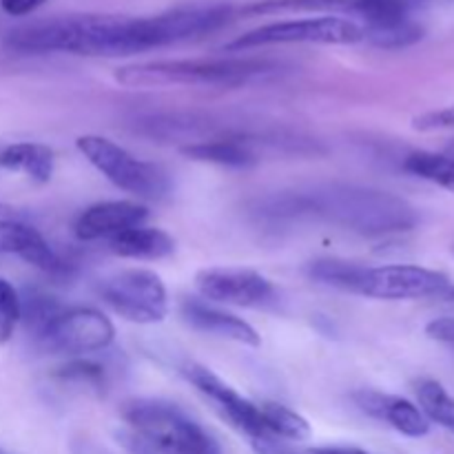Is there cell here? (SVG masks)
<instances>
[{"mask_svg": "<svg viewBox=\"0 0 454 454\" xmlns=\"http://www.w3.org/2000/svg\"><path fill=\"white\" fill-rule=\"evenodd\" d=\"M233 13L231 4H191L145 18L71 13L12 29L4 43L18 53L133 56L213 34L229 25Z\"/></svg>", "mask_w": 454, "mask_h": 454, "instance_id": "1", "label": "cell"}, {"mask_svg": "<svg viewBox=\"0 0 454 454\" xmlns=\"http://www.w3.org/2000/svg\"><path fill=\"white\" fill-rule=\"evenodd\" d=\"M262 215L273 220L315 217L366 238L408 233L419 224V213L403 198L355 184L315 186L270 198L262 204Z\"/></svg>", "mask_w": 454, "mask_h": 454, "instance_id": "2", "label": "cell"}, {"mask_svg": "<svg viewBox=\"0 0 454 454\" xmlns=\"http://www.w3.org/2000/svg\"><path fill=\"white\" fill-rule=\"evenodd\" d=\"M282 74L278 62L262 58H193L129 65L115 74L127 87H217L238 89L269 82Z\"/></svg>", "mask_w": 454, "mask_h": 454, "instance_id": "3", "label": "cell"}, {"mask_svg": "<svg viewBox=\"0 0 454 454\" xmlns=\"http://www.w3.org/2000/svg\"><path fill=\"white\" fill-rule=\"evenodd\" d=\"M122 419L129 430L120 439L133 454H222L215 439L171 402L133 399Z\"/></svg>", "mask_w": 454, "mask_h": 454, "instance_id": "4", "label": "cell"}, {"mask_svg": "<svg viewBox=\"0 0 454 454\" xmlns=\"http://www.w3.org/2000/svg\"><path fill=\"white\" fill-rule=\"evenodd\" d=\"M75 146L106 180L136 198L160 202L171 193V180L162 167L137 160L136 155L106 137L82 136L75 140Z\"/></svg>", "mask_w": 454, "mask_h": 454, "instance_id": "5", "label": "cell"}, {"mask_svg": "<svg viewBox=\"0 0 454 454\" xmlns=\"http://www.w3.org/2000/svg\"><path fill=\"white\" fill-rule=\"evenodd\" d=\"M442 0H353L364 40L380 49H403L424 38L419 13Z\"/></svg>", "mask_w": 454, "mask_h": 454, "instance_id": "6", "label": "cell"}, {"mask_svg": "<svg viewBox=\"0 0 454 454\" xmlns=\"http://www.w3.org/2000/svg\"><path fill=\"white\" fill-rule=\"evenodd\" d=\"M364 40V29L357 20L341 16H315L300 20H282L247 31L233 43L226 44L229 51L269 47V44H355Z\"/></svg>", "mask_w": 454, "mask_h": 454, "instance_id": "7", "label": "cell"}, {"mask_svg": "<svg viewBox=\"0 0 454 454\" xmlns=\"http://www.w3.org/2000/svg\"><path fill=\"white\" fill-rule=\"evenodd\" d=\"M115 337V328L105 313L96 309H62L34 340L43 350L51 355H82L100 353L109 348Z\"/></svg>", "mask_w": 454, "mask_h": 454, "instance_id": "8", "label": "cell"}, {"mask_svg": "<svg viewBox=\"0 0 454 454\" xmlns=\"http://www.w3.org/2000/svg\"><path fill=\"white\" fill-rule=\"evenodd\" d=\"M100 295L120 317L133 324H158L168 313L167 288L153 270H120L100 284Z\"/></svg>", "mask_w": 454, "mask_h": 454, "instance_id": "9", "label": "cell"}, {"mask_svg": "<svg viewBox=\"0 0 454 454\" xmlns=\"http://www.w3.org/2000/svg\"><path fill=\"white\" fill-rule=\"evenodd\" d=\"M450 278L439 270L421 269L412 264L364 266L357 293L375 300H424V297L448 295Z\"/></svg>", "mask_w": 454, "mask_h": 454, "instance_id": "10", "label": "cell"}, {"mask_svg": "<svg viewBox=\"0 0 454 454\" xmlns=\"http://www.w3.org/2000/svg\"><path fill=\"white\" fill-rule=\"evenodd\" d=\"M195 286L204 300L242 306V309H260L273 301L275 295L273 284L264 275L253 269H238V266L200 270L195 275Z\"/></svg>", "mask_w": 454, "mask_h": 454, "instance_id": "11", "label": "cell"}, {"mask_svg": "<svg viewBox=\"0 0 454 454\" xmlns=\"http://www.w3.org/2000/svg\"><path fill=\"white\" fill-rule=\"evenodd\" d=\"M184 375L213 406L220 411V415L229 421L233 428H238L239 433L247 434L251 439V443L257 442H273L270 434L266 433L264 419H262L260 406L248 399H244L242 395L235 393L229 384L220 380L217 375H213L208 368L200 366V364H189L184 368ZM278 442V439H275Z\"/></svg>", "mask_w": 454, "mask_h": 454, "instance_id": "12", "label": "cell"}, {"mask_svg": "<svg viewBox=\"0 0 454 454\" xmlns=\"http://www.w3.org/2000/svg\"><path fill=\"white\" fill-rule=\"evenodd\" d=\"M146 217H149V211L142 204L129 202V200H111V202L93 204L87 211L80 213L74 231L82 242H96V239L106 242L124 231L142 226Z\"/></svg>", "mask_w": 454, "mask_h": 454, "instance_id": "13", "label": "cell"}, {"mask_svg": "<svg viewBox=\"0 0 454 454\" xmlns=\"http://www.w3.org/2000/svg\"><path fill=\"white\" fill-rule=\"evenodd\" d=\"M353 399L359 411L375 417V419L386 421V424H390L397 433L406 434V437L419 439L430 433V421L408 399L377 393V390H359V393L353 395Z\"/></svg>", "mask_w": 454, "mask_h": 454, "instance_id": "14", "label": "cell"}, {"mask_svg": "<svg viewBox=\"0 0 454 454\" xmlns=\"http://www.w3.org/2000/svg\"><path fill=\"white\" fill-rule=\"evenodd\" d=\"M0 253H12L49 275H60L67 270L65 262L49 247L47 239L34 226L20 222L0 220Z\"/></svg>", "mask_w": 454, "mask_h": 454, "instance_id": "15", "label": "cell"}, {"mask_svg": "<svg viewBox=\"0 0 454 454\" xmlns=\"http://www.w3.org/2000/svg\"><path fill=\"white\" fill-rule=\"evenodd\" d=\"M182 317L195 331L207 333V335L238 341V344L244 346H260V335H257V331L251 324L244 322L238 315H231L226 310L207 304V301L195 300V297L182 301Z\"/></svg>", "mask_w": 454, "mask_h": 454, "instance_id": "16", "label": "cell"}, {"mask_svg": "<svg viewBox=\"0 0 454 454\" xmlns=\"http://www.w3.org/2000/svg\"><path fill=\"white\" fill-rule=\"evenodd\" d=\"M255 142L248 136L239 133H226V136H213L208 140L193 142L182 146V153L195 162L220 164L229 168H248L257 162Z\"/></svg>", "mask_w": 454, "mask_h": 454, "instance_id": "17", "label": "cell"}, {"mask_svg": "<svg viewBox=\"0 0 454 454\" xmlns=\"http://www.w3.org/2000/svg\"><path fill=\"white\" fill-rule=\"evenodd\" d=\"M106 248L127 260H162L176 251V242L164 231L142 224L106 239Z\"/></svg>", "mask_w": 454, "mask_h": 454, "instance_id": "18", "label": "cell"}, {"mask_svg": "<svg viewBox=\"0 0 454 454\" xmlns=\"http://www.w3.org/2000/svg\"><path fill=\"white\" fill-rule=\"evenodd\" d=\"M53 151L44 145H35V142H18V145H9L0 151V167L7 171L25 173L29 180L44 184L51 180L53 176Z\"/></svg>", "mask_w": 454, "mask_h": 454, "instance_id": "19", "label": "cell"}, {"mask_svg": "<svg viewBox=\"0 0 454 454\" xmlns=\"http://www.w3.org/2000/svg\"><path fill=\"white\" fill-rule=\"evenodd\" d=\"M242 16L273 13H319V16H353V0H257L242 7Z\"/></svg>", "mask_w": 454, "mask_h": 454, "instance_id": "20", "label": "cell"}, {"mask_svg": "<svg viewBox=\"0 0 454 454\" xmlns=\"http://www.w3.org/2000/svg\"><path fill=\"white\" fill-rule=\"evenodd\" d=\"M262 412V419H264L266 433L270 434V439H286V442H304L310 437V426L309 421L301 415H297L291 408L282 406V403L275 402H264L257 403Z\"/></svg>", "mask_w": 454, "mask_h": 454, "instance_id": "21", "label": "cell"}, {"mask_svg": "<svg viewBox=\"0 0 454 454\" xmlns=\"http://www.w3.org/2000/svg\"><path fill=\"white\" fill-rule=\"evenodd\" d=\"M419 411L428 421H434L442 428L454 433V397L434 380H421L415 386Z\"/></svg>", "mask_w": 454, "mask_h": 454, "instance_id": "22", "label": "cell"}, {"mask_svg": "<svg viewBox=\"0 0 454 454\" xmlns=\"http://www.w3.org/2000/svg\"><path fill=\"white\" fill-rule=\"evenodd\" d=\"M403 168L412 176L428 180L442 189L454 191V160L446 153L415 151L403 160Z\"/></svg>", "mask_w": 454, "mask_h": 454, "instance_id": "23", "label": "cell"}, {"mask_svg": "<svg viewBox=\"0 0 454 454\" xmlns=\"http://www.w3.org/2000/svg\"><path fill=\"white\" fill-rule=\"evenodd\" d=\"M362 264L344 260H317L309 266V275L326 286L341 288V291L357 293L359 278H362Z\"/></svg>", "mask_w": 454, "mask_h": 454, "instance_id": "24", "label": "cell"}, {"mask_svg": "<svg viewBox=\"0 0 454 454\" xmlns=\"http://www.w3.org/2000/svg\"><path fill=\"white\" fill-rule=\"evenodd\" d=\"M62 381H74V384L89 386V388H105V368L98 366V364L89 362V359H71L65 366L58 368L56 372Z\"/></svg>", "mask_w": 454, "mask_h": 454, "instance_id": "25", "label": "cell"}, {"mask_svg": "<svg viewBox=\"0 0 454 454\" xmlns=\"http://www.w3.org/2000/svg\"><path fill=\"white\" fill-rule=\"evenodd\" d=\"M16 322H20V295L7 279L0 278V340L12 335Z\"/></svg>", "mask_w": 454, "mask_h": 454, "instance_id": "26", "label": "cell"}, {"mask_svg": "<svg viewBox=\"0 0 454 454\" xmlns=\"http://www.w3.org/2000/svg\"><path fill=\"white\" fill-rule=\"evenodd\" d=\"M412 127L421 133L433 131H454V105L443 106V109L428 111V114L419 115L412 120Z\"/></svg>", "mask_w": 454, "mask_h": 454, "instance_id": "27", "label": "cell"}, {"mask_svg": "<svg viewBox=\"0 0 454 454\" xmlns=\"http://www.w3.org/2000/svg\"><path fill=\"white\" fill-rule=\"evenodd\" d=\"M426 335L442 344L454 346V317H439L426 326Z\"/></svg>", "mask_w": 454, "mask_h": 454, "instance_id": "28", "label": "cell"}, {"mask_svg": "<svg viewBox=\"0 0 454 454\" xmlns=\"http://www.w3.org/2000/svg\"><path fill=\"white\" fill-rule=\"evenodd\" d=\"M47 3V0H0V7H3L4 13H9V16H29L31 12H35L38 7H43V4Z\"/></svg>", "mask_w": 454, "mask_h": 454, "instance_id": "29", "label": "cell"}, {"mask_svg": "<svg viewBox=\"0 0 454 454\" xmlns=\"http://www.w3.org/2000/svg\"><path fill=\"white\" fill-rule=\"evenodd\" d=\"M443 153H446V155H450V158L454 160V140H452V142H448V145H446V149H443Z\"/></svg>", "mask_w": 454, "mask_h": 454, "instance_id": "30", "label": "cell"}, {"mask_svg": "<svg viewBox=\"0 0 454 454\" xmlns=\"http://www.w3.org/2000/svg\"><path fill=\"white\" fill-rule=\"evenodd\" d=\"M448 300H450V301H454V288H450V291H448Z\"/></svg>", "mask_w": 454, "mask_h": 454, "instance_id": "31", "label": "cell"}, {"mask_svg": "<svg viewBox=\"0 0 454 454\" xmlns=\"http://www.w3.org/2000/svg\"><path fill=\"white\" fill-rule=\"evenodd\" d=\"M452 253H454V244H452Z\"/></svg>", "mask_w": 454, "mask_h": 454, "instance_id": "32", "label": "cell"}, {"mask_svg": "<svg viewBox=\"0 0 454 454\" xmlns=\"http://www.w3.org/2000/svg\"><path fill=\"white\" fill-rule=\"evenodd\" d=\"M0 454H3V450H0Z\"/></svg>", "mask_w": 454, "mask_h": 454, "instance_id": "33", "label": "cell"}]
</instances>
